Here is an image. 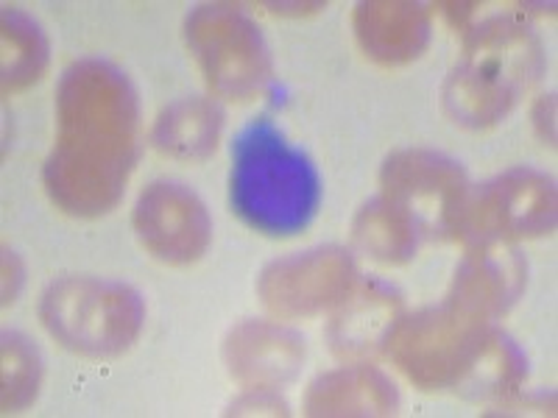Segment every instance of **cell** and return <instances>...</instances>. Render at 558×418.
<instances>
[{"mask_svg":"<svg viewBox=\"0 0 558 418\" xmlns=\"http://www.w3.org/2000/svg\"><path fill=\"white\" fill-rule=\"evenodd\" d=\"M140 243L171 266L198 260L209 243V216L204 204L182 184L159 182L140 196L134 209Z\"/></svg>","mask_w":558,"mask_h":418,"instance_id":"30bf717a","label":"cell"},{"mask_svg":"<svg viewBox=\"0 0 558 418\" xmlns=\"http://www.w3.org/2000/svg\"><path fill=\"white\" fill-rule=\"evenodd\" d=\"M357 39L366 57L380 64H405L425 51L430 37L427 12L416 3H363L355 14Z\"/></svg>","mask_w":558,"mask_h":418,"instance_id":"5bb4252c","label":"cell"},{"mask_svg":"<svg viewBox=\"0 0 558 418\" xmlns=\"http://www.w3.org/2000/svg\"><path fill=\"white\" fill-rule=\"evenodd\" d=\"M492 321L458 310L450 302L397 323L388 348L402 374L418 388H458L481 346Z\"/></svg>","mask_w":558,"mask_h":418,"instance_id":"8992f818","label":"cell"},{"mask_svg":"<svg viewBox=\"0 0 558 418\" xmlns=\"http://www.w3.org/2000/svg\"><path fill=\"white\" fill-rule=\"evenodd\" d=\"M402 298L383 282L352 287L330 323V346L341 360L363 362L380 355L400 323Z\"/></svg>","mask_w":558,"mask_h":418,"instance_id":"7c38bea8","label":"cell"},{"mask_svg":"<svg viewBox=\"0 0 558 418\" xmlns=\"http://www.w3.org/2000/svg\"><path fill=\"white\" fill-rule=\"evenodd\" d=\"M43 377L37 348L20 335L3 341V410H23L34 402Z\"/></svg>","mask_w":558,"mask_h":418,"instance_id":"ffe728a7","label":"cell"},{"mask_svg":"<svg viewBox=\"0 0 558 418\" xmlns=\"http://www.w3.org/2000/svg\"><path fill=\"white\" fill-rule=\"evenodd\" d=\"M466 179L452 159L433 151H402L383 168V196L418 235H452Z\"/></svg>","mask_w":558,"mask_h":418,"instance_id":"ba28073f","label":"cell"},{"mask_svg":"<svg viewBox=\"0 0 558 418\" xmlns=\"http://www.w3.org/2000/svg\"><path fill=\"white\" fill-rule=\"evenodd\" d=\"M305 346L277 323L248 321L232 330L227 341L229 371L252 391H274L296 377Z\"/></svg>","mask_w":558,"mask_h":418,"instance_id":"4fadbf2b","label":"cell"},{"mask_svg":"<svg viewBox=\"0 0 558 418\" xmlns=\"http://www.w3.org/2000/svg\"><path fill=\"white\" fill-rule=\"evenodd\" d=\"M223 114L213 101L184 98L159 114L154 143L177 159H204L218 143Z\"/></svg>","mask_w":558,"mask_h":418,"instance_id":"2e32d148","label":"cell"},{"mask_svg":"<svg viewBox=\"0 0 558 418\" xmlns=\"http://www.w3.org/2000/svg\"><path fill=\"white\" fill-rule=\"evenodd\" d=\"M418 232L413 223L402 216L400 209L391 207L386 198H375L372 204L361 209L355 221V241L368 257L388 262V266H400L408 262L416 254Z\"/></svg>","mask_w":558,"mask_h":418,"instance_id":"ac0fdd59","label":"cell"},{"mask_svg":"<svg viewBox=\"0 0 558 418\" xmlns=\"http://www.w3.org/2000/svg\"><path fill=\"white\" fill-rule=\"evenodd\" d=\"M232 207L263 235H296L316 218L322 182L305 153L293 148L271 121H254L235 137Z\"/></svg>","mask_w":558,"mask_h":418,"instance_id":"7a4b0ae2","label":"cell"},{"mask_svg":"<svg viewBox=\"0 0 558 418\" xmlns=\"http://www.w3.org/2000/svg\"><path fill=\"white\" fill-rule=\"evenodd\" d=\"M542 70L539 42L514 20L483 23L463 45L445 87V107L458 126L486 128L502 121Z\"/></svg>","mask_w":558,"mask_h":418,"instance_id":"3957f363","label":"cell"},{"mask_svg":"<svg viewBox=\"0 0 558 418\" xmlns=\"http://www.w3.org/2000/svg\"><path fill=\"white\" fill-rule=\"evenodd\" d=\"M357 285V268L343 248H316L268 266L260 276V296L279 318L313 316L341 305Z\"/></svg>","mask_w":558,"mask_h":418,"instance_id":"9c48e42d","label":"cell"},{"mask_svg":"<svg viewBox=\"0 0 558 418\" xmlns=\"http://www.w3.org/2000/svg\"><path fill=\"white\" fill-rule=\"evenodd\" d=\"M187 45L196 53L213 93L248 101L271 78V62L260 34L235 7H198L187 17Z\"/></svg>","mask_w":558,"mask_h":418,"instance_id":"52a82bcc","label":"cell"},{"mask_svg":"<svg viewBox=\"0 0 558 418\" xmlns=\"http://www.w3.org/2000/svg\"><path fill=\"white\" fill-rule=\"evenodd\" d=\"M525 357L520 348L508 341L502 332H488L475 357L472 368L466 371L458 388L472 399H500L508 402L525 382Z\"/></svg>","mask_w":558,"mask_h":418,"instance_id":"e0dca14e","label":"cell"},{"mask_svg":"<svg viewBox=\"0 0 558 418\" xmlns=\"http://www.w3.org/2000/svg\"><path fill=\"white\" fill-rule=\"evenodd\" d=\"M143 302L118 282L70 276L43 296V323L64 348L84 357L121 355L143 330Z\"/></svg>","mask_w":558,"mask_h":418,"instance_id":"277c9868","label":"cell"},{"mask_svg":"<svg viewBox=\"0 0 558 418\" xmlns=\"http://www.w3.org/2000/svg\"><path fill=\"white\" fill-rule=\"evenodd\" d=\"M48 64V45L26 14L3 12V96L32 87Z\"/></svg>","mask_w":558,"mask_h":418,"instance_id":"d6986e66","label":"cell"},{"mask_svg":"<svg viewBox=\"0 0 558 418\" xmlns=\"http://www.w3.org/2000/svg\"><path fill=\"white\" fill-rule=\"evenodd\" d=\"M59 132L45 165L53 204L98 216L118 204L137 151V98L121 70L78 62L59 82Z\"/></svg>","mask_w":558,"mask_h":418,"instance_id":"6da1fadb","label":"cell"},{"mask_svg":"<svg viewBox=\"0 0 558 418\" xmlns=\"http://www.w3.org/2000/svg\"><path fill=\"white\" fill-rule=\"evenodd\" d=\"M553 226H556L553 182L531 168H520L502 173L483 187L466 190L450 237L475 248L545 235Z\"/></svg>","mask_w":558,"mask_h":418,"instance_id":"5b68a950","label":"cell"},{"mask_svg":"<svg viewBox=\"0 0 558 418\" xmlns=\"http://www.w3.org/2000/svg\"><path fill=\"white\" fill-rule=\"evenodd\" d=\"M522 285H525V262L520 260V254L506 248V243L475 246L458 266L447 302L470 316L492 321L514 305Z\"/></svg>","mask_w":558,"mask_h":418,"instance_id":"8fae6325","label":"cell"},{"mask_svg":"<svg viewBox=\"0 0 558 418\" xmlns=\"http://www.w3.org/2000/svg\"><path fill=\"white\" fill-rule=\"evenodd\" d=\"M305 410L311 416H386L397 410V391L375 368L349 366L313 382Z\"/></svg>","mask_w":558,"mask_h":418,"instance_id":"9a60e30c","label":"cell"}]
</instances>
